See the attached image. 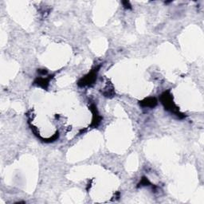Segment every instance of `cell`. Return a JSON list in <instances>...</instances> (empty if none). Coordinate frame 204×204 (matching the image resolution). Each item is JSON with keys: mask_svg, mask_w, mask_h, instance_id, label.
<instances>
[{"mask_svg": "<svg viewBox=\"0 0 204 204\" xmlns=\"http://www.w3.org/2000/svg\"><path fill=\"white\" fill-rule=\"evenodd\" d=\"M96 78H97V74H96L95 72H92V73H90L88 75H87L84 79L81 80V81H79V85H90V84H92V83L95 81Z\"/></svg>", "mask_w": 204, "mask_h": 204, "instance_id": "1", "label": "cell"}, {"mask_svg": "<svg viewBox=\"0 0 204 204\" xmlns=\"http://www.w3.org/2000/svg\"><path fill=\"white\" fill-rule=\"evenodd\" d=\"M141 105L145 107H154L155 105H156V101L155 98H148V99H146L144 101H142Z\"/></svg>", "mask_w": 204, "mask_h": 204, "instance_id": "2", "label": "cell"}]
</instances>
